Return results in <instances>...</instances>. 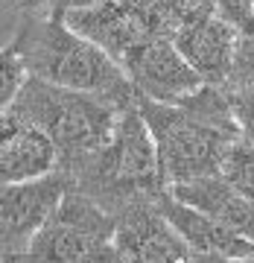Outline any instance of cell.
I'll return each mask as SVG.
<instances>
[{
    "mask_svg": "<svg viewBox=\"0 0 254 263\" xmlns=\"http://www.w3.org/2000/svg\"><path fill=\"white\" fill-rule=\"evenodd\" d=\"M65 24L88 41L100 44L117 62L152 38H172L164 15V0H103L91 9L67 12Z\"/></svg>",
    "mask_w": 254,
    "mask_h": 263,
    "instance_id": "6",
    "label": "cell"
},
{
    "mask_svg": "<svg viewBox=\"0 0 254 263\" xmlns=\"http://www.w3.org/2000/svg\"><path fill=\"white\" fill-rule=\"evenodd\" d=\"M193 263H234V260H228V257H217V254H196Z\"/></svg>",
    "mask_w": 254,
    "mask_h": 263,
    "instance_id": "18",
    "label": "cell"
},
{
    "mask_svg": "<svg viewBox=\"0 0 254 263\" xmlns=\"http://www.w3.org/2000/svg\"><path fill=\"white\" fill-rule=\"evenodd\" d=\"M114 231V214L73 187L47 226L27 243V249L3 263H82L103 243H111Z\"/></svg>",
    "mask_w": 254,
    "mask_h": 263,
    "instance_id": "5",
    "label": "cell"
},
{
    "mask_svg": "<svg viewBox=\"0 0 254 263\" xmlns=\"http://www.w3.org/2000/svg\"><path fill=\"white\" fill-rule=\"evenodd\" d=\"M62 170V155L44 129L27 123L15 114L3 111L0 123V181L18 184V181L44 179L50 173Z\"/></svg>",
    "mask_w": 254,
    "mask_h": 263,
    "instance_id": "10",
    "label": "cell"
},
{
    "mask_svg": "<svg viewBox=\"0 0 254 263\" xmlns=\"http://www.w3.org/2000/svg\"><path fill=\"white\" fill-rule=\"evenodd\" d=\"M234 263H254V254H248V257H243V260H234Z\"/></svg>",
    "mask_w": 254,
    "mask_h": 263,
    "instance_id": "19",
    "label": "cell"
},
{
    "mask_svg": "<svg viewBox=\"0 0 254 263\" xmlns=\"http://www.w3.org/2000/svg\"><path fill=\"white\" fill-rule=\"evenodd\" d=\"M73 187L100 202L108 214H120L134 202H158L167 193V179L161 167L158 143L141 105H132L120 114L117 132L103 152L85 161L70 173Z\"/></svg>",
    "mask_w": 254,
    "mask_h": 263,
    "instance_id": "4",
    "label": "cell"
},
{
    "mask_svg": "<svg viewBox=\"0 0 254 263\" xmlns=\"http://www.w3.org/2000/svg\"><path fill=\"white\" fill-rule=\"evenodd\" d=\"M29 76L32 73H29L27 62L18 56V50H12V47L3 50V62H0V82H3V88H0V105L3 108L21 94V88L29 82Z\"/></svg>",
    "mask_w": 254,
    "mask_h": 263,
    "instance_id": "15",
    "label": "cell"
},
{
    "mask_svg": "<svg viewBox=\"0 0 254 263\" xmlns=\"http://www.w3.org/2000/svg\"><path fill=\"white\" fill-rule=\"evenodd\" d=\"M82 263H129V260H126V254L120 252V246L111 240V243H103L96 252H91Z\"/></svg>",
    "mask_w": 254,
    "mask_h": 263,
    "instance_id": "17",
    "label": "cell"
},
{
    "mask_svg": "<svg viewBox=\"0 0 254 263\" xmlns=\"http://www.w3.org/2000/svg\"><path fill=\"white\" fill-rule=\"evenodd\" d=\"M123 70L134 85L138 97L152 103L181 105L205 88V79L193 70L179 44L169 35L152 38L120 59Z\"/></svg>",
    "mask_w": 254,
    "mask_h": 263,
    "instance_id": "8",
    "label": "cell"
},
{
    "mask_svg": "<svg viewBox=\"0 0 254 263\" xmlns=\"http://www.w3.org/2000/svg\"><path fill=\"white\" fill-rule=\"evenodd\" d=\"M138 105L155 135L167 187L222 173L225 152L243 138L228 91L217 85H205L181 105L152 103L143 97H138Z\"/></svg>",
    "mask_w": 254,
    "mask_h": 263,
    "instance_id": "1",
    "label": "cell"
},
{
    "mask_svg": "<svg viewBox=\"0 0 254 263\" xmlns=\"http://www.w3.org/2000/svg\"><path fill=\"white\" fill-rule=\"evenodd\" d=\"M169 196H175L184 205L213 216L217 222L234 228L237 234L254 240V205L222 173L187 181V184H175V187H169Z\"/></svg>",
    "mask_w": 254,
    "mask_h": 263,
    "instance_id": "13",
    "label": "cell"
},
{
    "mask_svg": "<svg viewBox=\"0 0 254 263\" xmlns=\"http://www.w3.org/2000/svg\"><path fill=\"white\" fill-rule=\"evenodd\" d=\"M158 205L164 216L172 222V228L187 240V246L196 254H217V257H228V260H243V257L254 254V240L237 234L234 228L217 222L213 216L179 202L175 196H169V190L158 199Z\"/></svg>",
    "mask_w": 254,
    "mask_h": 263,
    "instance_id": "12",
    "label": "cell"
},
{
    "mask_svg": "<svg viewBox=\"0 0 254 263\" xmlns=\"http://www.w3.org/2000/svg\"><path fill=\"white\" fill-rule=\"evenodd\" d=\"M73 190V176L56 170L44 179L3 184L0 190V237L3 260L27 249V243L50 222L65 196Z\"/></svg>",
    "mask_w": 254,
    "mask_h": 263,
    "instance_id": "7",
    "label": "cell"
},
{
    "mask_svg": "<svg viewBox=\"0 0 254 263\" xmlns=\"http://www.w3.org/2000/svg\"><path fill=\"white\" fill-rule=\"evenodd\" d=\"M172 41L179 44L193 70L207 85L228 88L234 76V56H237V29L234 24L217 12L205 21H196L190 27H181Z\"/></svg>",
    "mask_w": 254,
    "mask_h": 263,
    "instance_id": "11",
    "label": "cell"
},
{
    "mask_svg": "<svg viewBox=\"0 0 254 263\" xmlns=\"http://www.w3.org/2000/svg\"><path fill=\"white\" fill-rule=\"evenodd\" d=\"M6 47L18 50L29 73L44 82L73 88L85 94L108 97L123 108L138 105V91L123 65L100 44L88 41L56 15H29Z\"/></svg>",
    "mask_w": 254,
    "mask_h": 263,
    "instance_id": "2",
    "label": "cell"
},
{
    "mask_svg": "<svg viewBox=\"0 0 254 263\" xmlns=\"http://www.w3.org/2000/svg\"><path fill=\"white\" fill-rule=\"evenodd\" d=\"M248 3H251V9H254V0H248Z\"/></svg>",
    "mask_w": 254,
    "mask_h": 263,
    "instance_id": "20",
    "label": "cell"
},
{
    "mask_svg": "<svg viewBox=\"0 0 254 263\" xmlns=\"http://www.w3.org/2000/svg\"><path fill=\"white\" fill-rule=\"evenodd\" d=\"M3 111L47 132L58 146L62 170L73 173L108 146L126 108L108 97L85 94L29 76V82Z\"/></svg>",
    "mask_w": 254,
    "mask_h": 263,
    "instance_id": "3",
    "label": "cell"
},
{
    "mask_svg": "<svg viewBox=\"0 0 254 263\" xmlns=\"http://www.w3.org/2000/svg\"><path fill=\"white\" fill-rule=\"evenodd\" d=\"M114 219V243L120 246L129 263H193L196 257L187 240L164 216L158 202H134Z\"/></svg>",
    "mask_w": 254,
    "mask_h": 263,
    "instance_id": "9",
    "label": "cell"
},
{
    "mask_svg": "<svg viewBox=\"0 0 254 263\" xmlns=\"http://www.w3.org/2000/svg\"><path fill=\"white\" fill-rule=\"evenodd\" d=\"M225 91L243 141L254 143V85H237V88H225Z\"/></svg>",
    "mask_w": 254,
    "mask_h": 263,
    "instance_id": "16",
    "label": "cell"
},
{
    "mask_svg": "<svg viewBox=\"0 0 254 263\" xmlns=\"http://www.w3.org/2000/svg\"><path fill=\"white\" fill-rule=\"evenodd\" d=\"M222 176L254 205V143L243 141V138L231 143V149L225 152V161H222Z\"/></svg>",
    "mask_w": 254,
    "mask_h": 263,
    "instance_id": "14",
    "label": "cell"
}]
</instances>
